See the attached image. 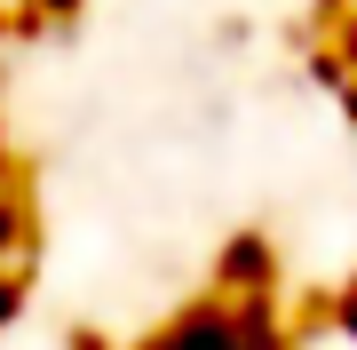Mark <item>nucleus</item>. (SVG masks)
Listing matches in <instances>:
<instances>
[{"label":"nucleus","instance_id":"nucleus-1","mask_svg":"<svg viewBox=\"0 0 357 350\" xmlns=\"http://www.w3.org/2000/svg\"><path fill=\"white\" fill-rule=\"evenodd\" d=\"M143 350H286V335L262 295H215V302L175 311Z\"/></svg>","mask_w":357,"mask_h":350},{"label":"nucleus","instance_id":"nucleus-4","mask_svg":"<svg viewBox=\"0 0 357 350\" xmlns=\"http://www.w3.org/2000/svg\"><path fill=\"white\" fill-rule=\"evenodd\" d=\"M342 326L357 335V279H349V295H342Z\"/></svg>","mask_w":357,"mask_h":350},{"label":"nucleus","instance_id":"nucleus-2","mask_svg":"<svg viewBox=\"0 0 357 350\" xmlns=\"http://www.w3.org/2000/svg\"><path fill=\"white\" fill-rule=\"evenodd\" d=\"M262 279H270V255H262L255 239H238V247L222 255V286H230V295H255Z\"/></svg>","mask_w":357,"mask_h":350},{"label":"nucleus","instance_id":"nucleus-3","mask_svg":"<svg viewBox=\"0 0 357 350\" xmlns=\"http://www.w3.org/2000/svg\"><path fill=\"white\" fill-rule=\"evenodd\" d=\"M16 311H24V286H16V279H0V326H8Z\"/></svg>","mask_w":357,"mask_h":350}]
</instances>
